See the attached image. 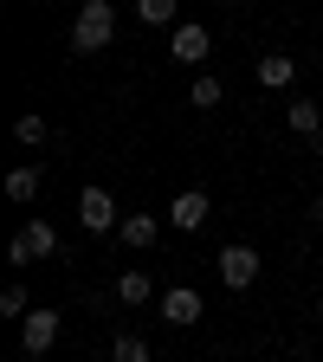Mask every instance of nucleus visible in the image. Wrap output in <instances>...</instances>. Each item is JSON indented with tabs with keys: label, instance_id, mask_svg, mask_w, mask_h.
<instances>
[{
	"label": "nucleus",
	"instance_id": "nucleus-18",
	"mask_svg": "<svg viewBox=\"0 0 323 362\" xmlns=\"http://www.w3.org/2000/svg\"><path fill=\"white\" fill-rule=\"evenodd\" d=\"M13 136H20V143H45V117H20Z\"/></svg>",
	"mask_w": 323,
	"mask_h": 362
},
{
	"label": "nucleus",
	"instance_id": "nucleus-17",
	"mask_svg": "<svg viewBox=\"0 0 323 362\" xmlns=\"http://www.w3.org/2000/svg\"><path fill=\"white\" fill-rule=\"evenodd\" d=\"M0 317H33V310H26V291H20V285H7V291H0Z\"/></svg>",
	"mask_w": 323,
	"mask_h": 362
},
{
	"label": "nucleus",
	"instance_id": "nucleus-14",
	"mask_svg": "<svg viewBox=\"0 0 323 362\" xmlns=\"http://www.w3.org/2000/svg\"><path fill=\"white\" fill-rule=\"evenodd\" d=\"M136 13H143V26H168L181 13V0H136Z\"/></svg>",
	"mask_w": 323,
	"mask_h": 362
},
{
	"label": "nucleus",
	"instance_id": "nucleus-16",
	"mask_svg": "<svg viewBox=\"0 0 323 362\" xmlns=\"http://www.w3.org/2000/svg\"><path fill=\"white\" fill-rule=\"evenodd\" d=\"M220 98H226V84H220V78H194V98H188V104H194V110H213Z\"/></svg>",
	"mask_w": 323,
	"mask_h": 362
},
{
	"label": "nucleus",
	"instance_id": "nucleus-2",
	"mask_svg": "<svg viewBox=\"0 0 323 362\" xmlns=\"http://www.w3.org/2000/svg\"><path fill=\"white\" fill-rule=\"evenodd\" d=\"M168 59H175V65H207V59H213V33H207L201 20H181L175 39H168Z\"/></svg>",
	"mask_w": 323,
	"mask_h": 362
},
{
	"label": "nucleus",
	"instance_id": "nucleus-4",
	"mask_svg": "<svg viewBox=\"0 0 323 362\" xmlns=\"http://www.w3.org/2000/svg\"><path fill=\"white\" fill-rule=\"evenodd\" d=\"M78 220L90 226V233H117V220H123V214H117L110 188H84V194H78Z\"/></svg>",
	"mask_w": 323,
	"mask_h": 362
},
{
	"label": "nucleus",
	"instance_id": "nucleus-8",
	"mask_svg": "<svg viewBox=\"0 0 323 362\" xmlns=\"http://www.w3.org/2000/svg\"><path fill=\"white\" fill-rule=\"evenodd\" d=\"M20 343H26V356H45L59 343V310H33V317H20Z\"/></svg>",
	"mask_w": 323,
	"mask_h": 362
},
{
	"label": "nucleus",
	"instance_id": "nucleus-15",
	"mask_svg": "<svg viewBox=\"0 0 323 362\" xmlns=\"http://www.w3.org/2000/svg\"><path fill=\"white\" fill-rule=\"evenodd\" d=\"M110 362H149V343H143V337H129V330H123V337L110 343Z\"/></svg>",
	"mask_w": 323,
	"mask_h": 362
},
{
	"label": "nucleus",
	"instance_id": "nucleus-12",
	"mask_svg": "<svg viewBox=\"0 0 323 362\" xmlns=\"http://www.w3.org/2000/svg\"><path fill=\"white\" fill-rule=\"evenodd\" d=\"M39 188H45V175H39V168H33V162H20V168H13V175H7V201H33V194H39Z\"/></svg>",
	"mask_w": 323,
	"mask_h": 362
},
{
	"label": "nucleus",
	"instance_id": "nucleus-10",
	"mask_svg": "<svg viewBox=\"0 0 323 362\" xmlns=\"http://www.w3.org/2000/svg\"><path fill=\"white\" fill-rule=\"evenodd\" d=\"M291 78H298V59H291V52H265V59H259V84H271V90H285Z\"/></svg>",
	"mask_w": 323,
	"mask_h": 362
},
{
	"label": "nucleus",
	"instance_id": "nucleus-7",
	"mask_svg": "<svg viewBox=\"0 0 323 362\" xmlns=\"http://www.w3.org/2000/svg\"><path fill=\"white\" fill-rule=\"evenodd\" d=\"M201 310H207V304H201V291H194V285H175V291H162V317H168L175 330L201 324Z\"/></svg>",
	"mask_w": 323,
	"mask_h": 362
},
{
	"label": "nucleus",
	"instance_id": "nucleus-3",
	"mask_svg": "<svg viewBox=\"0 0 323 362\" xmlns=\"http://www.w3.org/2000/svg\"><path fill=\"white\" fill-rule=\"evenodd\" d=\"M45 252H59V226H52V220L20 226V233H13V246H7V259H13V265H33V259H45Z\"/></svg>",
	"mask_w": 323,
	"mask_h": 362
},
{
	"label": "nucleus",
	"instance_id": "nucleus-9",
	"mask_svg": "<svg viewBox=\"0 0 323 362\" xmlns=\"http://www.w3.org/2000/svg\"><path fill=\"white\" fill-rule=\"evenodd\" d=\"M117 240L143 252V246H155V240H162V220H155V214H123V220H117Z\"/></svg>",
	"mask_w": 323,
	"mask_h": 362
},
{
	"label": "nucleus",
	"instance_id": "nucleus-11",
	"mask_svg": "<svg viewBox=\"0 0 323 362\" xmlns=\"http://www.w3.org/2000/svg\"><path fill=\"white\" fill-rule=\"evenodd\" d=\"M285 123H291L298 136H317V129H323V110H317L310 98H291V104H285Z\"/></svg>",
	"mask_w": 323,
	"mask_h": 362
},
{
	"label": "nucleus",
	"instance_id": "nucleus-13",
	"mask_svg": "<svg viewBox=\"0 0 323 362\" xmlns=\"http://www.w3.org/2000/svg\"><path fill=\"white\" fill-rule=\"evenodd\" d=\"M117 298H123V304H149V298H155L149 272H123V279H117Z\"/></svg>",
	"mask_w": 323,
	"mask_h": 362
},
{
	"label": "nucleus",
	"instance_id": "nucleus-5",
	"mask_svg": "<svg viewBox=\"0 0 323 362\" xmlns=\"http://www.w3.org/2000/svg\"><path fill=\"white\" fill-rule=\"evenodd\" d=\"M252 279H259V252H252V246H226V252H220V285H226V291H246Z\"/></svg>",
	"mask_w": 323,
	"mask_h": 362
},
{
	"label": "nucleus",
	"instance_id": "nucleus-6",
	"mask_svg": "<svg viewBox=\"0 0 323 362\" xmlns=\"http://www.w3.org/2000/svg\"><path fill=\"white\" fill-rule=\"evenodd\" d=\"M207 214H213V201H207L201 188H188V194H175V201H168V226H181V233H201Z\"/></svg>",
	"mask_w": 323,
	"mask_h": 362
},
{
	"label": "nucleus",
	"instance_id": "nucleus-1",
	"mask_svg": "<svg viewBox=\"0 0 323 362\" xmlns=\"http://www.w3.org/2000/svg\"><path fill=\"white\" fill-rule=\"evenodd\" d=\"M117 39V13H110V0H84L78 20H71V52H104V45Z\"/></svg>",
	"mask_w": 323,
	"mask_h": 362
}]
</instances>
